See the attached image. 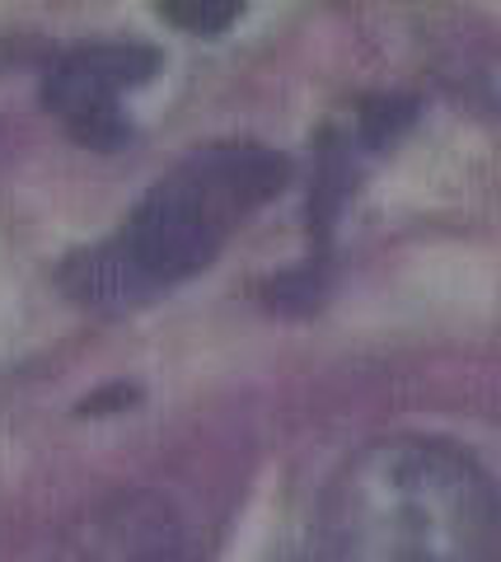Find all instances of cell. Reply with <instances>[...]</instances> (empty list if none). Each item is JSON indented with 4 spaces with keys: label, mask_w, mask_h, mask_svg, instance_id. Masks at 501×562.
<instances>
[{
    "label": "cell",
    "mask_w": 501,
    "mask_h": 562,
    "mask_svg": "<svg viewBox=\"0 0 501 562\" xmlns=\"http://www.w3.org/2000/svg\"><path fill=\"white\" fill-rule=\"evenodd\" d=\"M309 562H501V483L441 436H379L323 487Z\"/></svg>",
    "instance_id": "1"
},
{
    "label": "cell",
    "mask_w": 501,
    "mask_h": 562,
    "mask_svg": "<svg viewBox=\"0 0 501 562\" xmlns=\"http://www.w3.org/2000/svg\"><path fill=\"white\" fill-rule=\"evenodd\" d=\"M169 24L179 29H197V33H220L230 20H239V10H226V5H183V10H164Z\"/></svg>",
    "instance_id": "4"
},
{
    "label": "cell",
    "mask_w": 501,
    "mask_h": 562,
    "mask_svg": "<svg viewBox=\"0 0 501 562\" xmlns=\"http://www.w3.org/2000/svg\"><path fill=\"white\" fill-rule=\"evenodd\" d=\"M160 61V47L136 38L80 43L47 66L43 103L80 146L113 150L127 140V99L155 80Z\"/></svg>",
    "instance_id": "3"
},
{
    "label": "cell",
    "mask_w": 501,
    "mask_h": 562,
    "mask_svg": "<svg viewBox=\"0 0 501 562\" xmlns=\"http://www.w3.org/2000/svg\"><path fill=\"white\" fill-rule=\"evenodd\" d=\"M291 165L263 140H206L169 165L132 206L123 231L66 262V286L84 305H132L212 268L258 206L286 188Z\"/></svg>",
    "instance_id": "2"
}]
</instances>
